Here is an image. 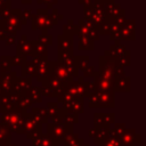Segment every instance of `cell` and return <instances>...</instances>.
I'll return each instance as SVG.
<instances>
[{
    "label": "cell",
    "instance_id": "obj_8",
    "mask_svg": "<svg viewBox=\"0 0 146 146\" xmlns=\"http://www.w3.org/2000/svg\"><path fill=\"white\" fill-rule=\"evenodd\" d=\"M42 132V124L38 122L33 115L27 112L24 114V122H23V133H26V138L32 139L38 133Z\"/></svg>",
    "mask_w": 146,
    "mask_h": 146
},
{
    "label": "cell",
    "instance_id": "obj_28",
    "mask_svg": "<svg viewBox=\"0 0 146 146\" xmlns=\"http://www.w3.org/2000/svg\"><path fill=\"white\" fill-rule=\"evenodd\" d=\"M79 50H87V51H92L95 49V41L91 40L89 36H79Z\"/></svg>",
    "mask_w": 146,
    "mask_h": 146
},
{
    "label": "cell",
    "instance_id": "obj_40",
    "mask_svg": "<svg viewBox=\"0 0 146 146\" xmlns=\"http://www.w3.org/2000/svg\"><path fill=\"white\" fill-rule=\"evenodd\" d=\"M97 74H98V71H96L94 66H91V67H88V66H87V67L83 70V76H84V78H88V76L95 78Z\"/></svg>",
    "mask_w": 146,
    "mask_h": 146
},
{
    "label": "cell",
    "instance_id": "obj_36",
    "mask_svg": "<svg viewBox=\"0 0 146 146\" xmlns=\"http://www.w3.org/2000/svg\"><path fill=\"white\" fill-rule=\"evenodd\" d=\"M117 65L123 67V68L125 66H130V51L129 50H127L123 55L117 57Z\"/></svg>",
    "mask_w": 146,
    "mask_h": 146
},
{
    "label": "cell",
    "instance_id": "obj_5",
    "mask_svg": "<svg viewBox=\"0 0 146 146\" xmlns=\"http://www.w3.org/2000/svg\"><path fill=\"white\" fill-rule=\"evenodd\" d=\"M57 43H58V62H63L67 57L73 56L74 51V43H73V36L60 34L57 36Z\"/></svg>",
    "mask_w": 146,
    "mask_h": 146
},
{
    "label": "cell",
    "instance_id": "obj_23",
    "mask_svg": "<svg viewBox=\"0 0 146 146\" xmlns=\"http://www.w3.org/2000/svg\"><path fill=\"white\" fill-rule=\"evenodd\" d=\"M36 64L34 63V60H25L22 65V75L21 76H35L36 74Z\"/></svg>",
    "mask_w": 146,
    "mask_h": 146
},
{
    "label": "cell",
    "instance_id": "obj_34",
    "mask_svg": "<svg viewBox=\"0 0 146 146\" xmlns=\"http://www.w3.org/2000/svg\"><path fill=\"white\" fill-rule=\"evenodd\" d=\"M79 121V115L78 114H73V113H65L62 116V122L64 124H68V125H74L76 124Z\"/></svg>",
    "mask_w": 146,
    "mask_h": 146
},
{
    "label": "cell",
    "instance_id": "obj_44",
    "mask_svg": "<svg viewBox=\"0 0 146 146\" xmlns=\"http://www.w3.org/2000/svg\"><path fill=\"white\" fill-rule=\"evenodd\" d=\"M57 1H58V0H36V2H38L39 5H41V3H47V5H55V3H57Z\"/></svg>",
    "mask_w": 146,
    "mask_h": 146
},
{
    "label": "cell",
    "instance_id": "obj_20",
    "mask_svg": "<svg viewBox=\"0 0 146 146\" xmlns=\"http://www.w3.org/2000/svg\"><path fill=\"white\" fill-rule=\"evenodd\" d=\"M32 146H59L54 139H51L47 133H38L32 139Z\"/></svg>",
    "mask_w": 146,
    "mask_h": 146
},
{
    "label": "cell",
    "instance_id": "obj_4",
    "mask_svg": "<svg viewBox=\"0 0 146 146\" xmlns=\"http://www.w3.org/2000/svg\"><path fill=\"white\" fill-rule=\"evenodd\" d=\"M88 99L90 108H113L115 106L114 92H94Z\"/></svg>",
    "mask_w": 146,
    "mask_h": 146
},
{
    "label": "cell",
    "instance_id": "obj_26",
    "mask_svg": "<svg viewBox=\"0 0 146 146\" xmlns=\"http://www.w3.org/2000/svg\"><path fill=\"white\" fill-rule=\"evenodd\" d=\"M99 146H123V145L121 144L119 137L114 133L113 129L110 128L108 129V136H107V138L103 143H100Z\"/></svg>",
    "mask_w": 146,
    "mask_h": 146
},
{
    "label": "cell",
    "instance_id": "obj_17",
    "mask_svg": "<svg viewBox=\"0 0 146 146\" xmlns=\"http://www.w3.org/2000/svg\"><path fill=\"white\" fill-rule=\"evenodd\" d=\"M130 91V76L122 75L114 79L113 92H129Z\"/></svg>",
    "mask_w": 146,
    "mask_h": 146
},
{
    "label": "cell",
    "instance_id": "obj_46",
    "mask_svg": "<svg viewBox=\"0 0 146 146\" xmlns=\"http://www.w3.org/2000/svg\"><path fill=\"white\" fill-rule=\"evenodd\" d=\"M22 1V3H24V5H30L31 2H32V0H21Z\"/></svg>",
    "mask_w": 146,
    "mask_h": 146
},
{
    "label": "cell",
    "instance_id": "obj_47",
    "mask_svg": "<svg viewBox=\"0 0 146 146\" xmlns=\"http://www.w3.org/2000/svg\"><path fill=\"white\" fill-rule=\"evenodd\" d=\"M1 146H16V145L13 144V143H6V144H3V145H1Z\"/></svg>",
    "mask_w": 146,
    "mask_h": 146
},
{
    "label": "cell",
    "instance_id": "obj_22",
    "mask_svg": "<svg viewBox=\"0 0 146 146\" xmlns=\"http://www.w3.org/2000/svg\"><path fill=\"white\" fill-rule=\"evenodd\" d=\"M31 114H32L33 117H34L38 122H40L41 124L49 122V117H48L47 110L43 108V107H32Z\"/></svg>",
    "mask_w": 146,
    "mask_h": 146
},
{
    "label": "cell",
    "instance_id": "obj_2",
    "mask_svg": "<svg viewBox=\"0 0 146 146\" xmlns=\"http://www.w3.org/2000/svg\"><path fill=\"white\" fill-rule=\"evenodd\" d=\"M26 111L21 108H15L10 112L2 113L1 115V122L3 125L9 128L10 131L16 132L17 135L23 133V122H24V114Z\"/></svg>",
    "mask_w": 146,
    "mask_h": 146
},
{
    "label": "cell",
    "instance_id": "obj_12",
    "mask_svg": "<svg viewBox=\"0 0 146 146\" xmlns=\"http://www.w3.org/2000/svg\"><path fill=\"white\" fill-rule=\"evenodd\" d=\"M17 79V74L15 71H10L8 73L0 75V88L2 94L14 92V84Z\"/></svg>",
    "mask_w": 146,
    "mask_h": 146
},
{
    "label": "cell",
    "instance_id": "obj_6",
    "mask_svg": "<svg viewBox=\"0 0 146 146\" xmlns=\"http://www.w3.org/2000/svg\"><path fill=\"white\" fill-rule=\"evenodd\" d=\"M21 9H10L9 14L2 18L3 23H5V29L7 31L8 34H14L16 35L17 32L22 29V23L19 19V14H21Z\"/></svg>",
    "mask_w": 146,
    "mask_h": 146
},
{
    "label": "cell",
    "instance_id": "obj_3",
    "mask_svg": "<svg viewBox=\"0 0 146 146\" xmlns=\"http://www.w3.org/2000/svg\"><path fill=\"white\" fill-rule=\"evenodd\" d=\"M73 133V125L64 124L63 122H56L47 123V135L54 139L58 145H62L63 140L70 135Z\"/></svg>",
    "mask_w": 146,
    "mask_h": 146
},
{
    "label": "cell",
    "instance_id": "obj_25",
    "mask_svg": "<svg viewBox=\"0 0 146 146\" xmlns=\"http://www.w3.org/2000/svg\"><path fill=\"white\" fill-rule=\"evenodd\" d=\"M25 94H26V96L29 97V99L31 100L32 104L42 102V92H41L40 87H31L27 91H25Z\"/></svg>",
    "mask_w": 146,
    "mask_h": 146
},
{
    "label": "cell",
    "instance_id": "obj_33",
    "mask_svg": "<svg viewBox=\"0 0 146 146\" xmlns=\"http://www.w3.org/2000/svg\"><path fill=\"white\" fill-rule=\"evenodd\" d=\"M31 106H32V103H31V100L29 99V97L26 96V94H25V92L19 94V98H18L17 107L21 108V110L26 111V110H27L29 107H31Z\"/></svg>",
    "mask_w": 146,
    "mask_h": 146
},
{
    "label": "cell",
    "instance_id": "obj_10",
    "mask_svg": "<svg viewBox=\"0 0 146 146\" xmlns=\"http://www.w3.org/2000/svg\"><path fill=\"white\" fill-rule=\"evenodd\" d=\"M76 26H78L76 35H79V36H89L94 41L98 40L100 36L98 31H97V27L89 21L79 19L76 23Z\"/></svg>",
    "mask_w": 146,
    "mask_h": 146
},
{
    "label": "cell",
    "instance_id": "obj_38",
    "mask_svg": "<svg viewBox=\"0 0 146 146\" xmlns=\"http://www.w3.org/2000/svg\"><path fill=\"white\" fill-rule=\"evenodd\" d=\"M31 16H32V10L31 9H25V10H22L21 11V14H19V19H21V23H22V25H24V24H26L27 23V21L31 18Z\"/></svg>",
    "mask_w": 146,
    "mask_h": 146
},
{
    "label": "cell",
    "instance_id": "obj_43",
    "mask_svg": "<svg viewBox=\"0 0 146 146\" xmlns=\"http://www.w3.org/2000/svg\"><path fill=\"white\" fill-rule=\"evenodd\" d=\"M2 9H10V0H0V11Z\"/></svg>",
    "mask_w": 146,
    "mask_h": 146
},
{
    "label": "cell",
    "instance_id": "obj_31",
    "mask_svg": "<svg viewBox=\"0 0 146 146\" xmlns=\"http://www.w3.org/2000/svg\"><path fill=\"white\" fill-rule=\"evenodd\" d=\"M10 138H11V131L9 130V128L0 123V145L10 143Z\"/></svg>",
    "mask_w": 146,
    "mask_h": 146
},
{
    "label": "cell",
    "instance_id": "obj_21",
    "mask_svg": "<svg viewBox=\"0 0 146 146\" xmlns=\"http://www.w3.org/2000/svg\"><path fill=\"white\" fill-rule=\"evenodd\" d=\"M42 82L43 83H46V84H48L54 91H55V94H56V97L63 91V89H64V84H65V82H63V81H60V80H58L57 78H55V76H52V75H49V76H47L46 79H43L42 80Z\"/></svg>",
    "mask_w": 146,
    "mask_h": 146
},
{
    "label": "cell",
    "instance_id": "obj_42",
    "mask_svg": "<svg viewBox=\"0 0 146 146\" xmlns=\"http://www.w3.org/2000/svg\"><path fill=\"white\" fill-rule=\"evenodd\" d=\"M5 40H6V44H7V46L14 44V43H15V40H16V35H14V34H8Z\"/></svg>",
    "mask_w": 146,
    "mask_h": 146
},
{
    "label": "cell",
    "instance_id": "obj_11",
    "mask_svg": "<svg viewBox=\"0 0 146 146\" xmlns=\"http://www.w3.org/2000/svg\"><path fill=\"white\" fill-rule=\"evenodd\" d=\"M36 44V40H31L29 41L26 39V35L23 34L21 36V40H18L17 44H16V55L19 56H32L34 57V48Z\"/></svg>",
    "mask_w": 146,
    "mask_h": 146
},
{
    "label": "cell",
    "instance_id": "obj_24",
    "mask_svg": "<svg viewBox=\"0 0 146 146\" xmlns=\"http://www.w3.org/2000/svg\"><path fill=\"white\" fill-rule=\"evenodd\" d=\"M127 51L125 47L123 44L120 43V41H115L114 44H112L110 47V50H106L104 52L105 56H111V57H120L121 55H123Z\"/></svg>",
    "mask_w": 146,
    "mask_h": 146
},
{
    "label": "cell",
    "instance_id": "obj_7",
    "mask_svg": "<svg viewBox=\"0 0 146 146\" xmlns=\"http://www.w3.org/2000/svg\"><path fill=\"white\" fill-rule=\"evenodd\" d=\"M64 91L68 94L72 98H83L86 97V92H87V82L82 78H79L78 81L72 80L65 82Z\"/></svg>",
    "mask_w": 146,
    "mask_h": 146
},
{
    "label": "cell",
    "instance_id": "obj_48",
    "mask_svg": "<svg viewBox=\"0 0 146 146\" xmlns=\"http://www.w3.org/2000/svg\"><path fill=\"white\" fill-rule=\"evenodd\" d=\"M1 96H2V91H1V88H0V99H1Z\"/></svg>",
    "mask_w": 146,
    "mask_h": 146
},
{
    "label": "cell",
    "instance_id": "obj_15",
    "mask_svg": "<svg viewBox=\"0 0 146 146\" xmlns=\"http://www.w3.org/2000/svg\"><path fill=\"white\" fill-rule=\"evenodd\" d=\"M62 107L66 113H73L79 115L83 112V98H73L70 102L63 104Z\"/></svg>",
    "mask_w": 146,
    "mask_h": 146
},
{
    "label": "cell",
    "instance_id": "obj_16",
    "mask_svg": "<svg viewBox=\"0 0 146 146\" xmlns=\"http://www.w3.org/2000/svg\"><path fill=\"white\" fill-rule=\"evenodd\" d=\"M135 30H136V21L135 19H125L124 24L121 29V40H133L135 39Z\"/></svg>",
    "mask_w": 146,
    "mask_h": 146
},
{
    "label": "cell",
    "instance_id": "obj_14",
    "mask_svg": "<svg viewBox=\"0 0 146 146\" xmlns=\"http://www.w3.org/2000/svg\"><path fill=\"white\" fill-rule=\"evenodd\" d=\"M94 82H95V91L96 92H113L114 80L102 79L98 75H96L94 78Z\"/></svg>",
    "mask_w": 146,
    "mask_h": 146
},
{
    "label": "cell",
    "instance_id": "obj_35",
    "mask_svg": "<svg viewBox=\"0 0 146 146\" xmlns=\"http://www.w3.org/2000/svg\"><path fill=\"white\" fill-rule=\"evenodd\" d=\"M36 42H38L39 44H41V46H44V47L51 46V44H52V36H51L50 34H48L47 32H42V33L39 35Z\"/></svg>",
    "mask_w": 146,
    "mask_h": 146
},
{
    "label": "cell",
    "instance_id": "obj_45",
    "mask_svg": "<svg viewBox=\"0 0 146 146\" xmlns=\"http://www.w3.org/2000/svg\"><path fill=\"white\" fill-rule=\"evenodd\" d=\"M94 0H79V3L83 5V6H88V5H91Z\"/></svg>",
    "mask_w": 146,
    "mask_h": 146
},
{
    "label": "cell",
    "instance_id": "obj_19",
    "mask_svg": "<svg viewBox=\"0 0 146 146\" xmlns=\"http://www.w3.org/2000/svg\"><path fill=\"white\" fill-rule=\"evenodd\" d=\"M137 132L135 129H124V131L119 136V139L123 146H136Z\"/></svg>",
    "mask_w": 146,
    "mask_h": 146
},
{
    "label": "cell",
    "instance_id": "obj_30",
    "mask_svg": "<svg viewBox=\"0 0 146 146\" xmlns=\"http://www.w3.org/2000/svg\"><path fill=\"white\" fill-rule=\"evenodd\" d=\"M76 32H78V26H76V24H75L72 19H68L67 23L63 26V34H64V35L74 36V35H76Z\"/></svg>",
    "mask_w": 146,
    "mask_h": 146
},
{
    "label": "cell",
    "instance_id": "obj_32",
    "mask_svg": "<svg viewBox=\"0 0 146 146\" xmlns=\"http://www.w3.org/2000/svg\"><path fill=\"white\" fill-rule=\"evenodd\" d=\"M74 60H75V64H76V67L78 70H84L87 66H88V63H89V56L87 55H74Z\"/></svg>",
    "mask_w": 146,
    "mask_h": 146
},
{
    "label": "cell",
    "instance_id": "obj_9",
    "mask_svg": "<svg viewBox=\"0 0 146 146\" xmlns=\"http://www.w3.org/2000/svg\"><path fill=\"white\" fill-rule=\"evenodd\" d=\"M34 63L36 64V81L42 82L43 79L49 76L52 71V60H48L47 57H34Z\"/></svg>",
    "mask_w": 146,
    "mask_h": 146
},
{
    "label": "cell",
    "instance_id": "obj_1",
    "mask_svg": "<svg viewBox=\"0 0 146 146\" xmlns=\"http://www.w3.org/2000/svg\"><path fill=\"white\" fill-rule=\"evenodd\" d=\"M60 18H63V16L58 14V10L52 5H48L47 8H40L36 10L35 15L31 16V27L32 30L47 32V30L56 25Z\"/></svg>",
    "mask_w": 146,
    "mask_h": 146
},
{
    "label": "cell",
    "instance_id": "obj_41",
    "mask_svg": "<svg viewBox=\"0 0 146 146\" xmlns=\"http://www.w3.org/2000/svg\"><path fill=\"white\" fill-rule=\"evenodd\" d=\"M7 35H8V33L5 29V23L2 19H0V40H5Z\"/></svg>",
    "mask_w": 146,
    "mask_h": 146
},
{
    "label": "cell",
    "instance_id": "obj_13",
    "mask_svg": "<svg viewBox=\"0 0 146 146\" xmlns=\"http://www.w3.org/2000/svg\"><path fill=\"white\" fill-rule=\"evenodd\" d=\"M115 122L114 113H95L94 114V128H105L108 129L111 124Z\"/></svg>",
    "mask_w": 146,
    "mask_h": 146
},
{
    "label": "cell",
    "instance_id": "obj_39",
    "mask_svg": "<svg viewBox=\"0 0 146 146\" xmlns=\"http://www.w3.org/2000/svg\"><path fill=\"white\" fill-rule=\"evenodd\" d=\"M25 60H26V57L24 56H19V55L11 56V66H22Z\"/></svg>",
    "mask_w": 146,
    "mask_h": 146
},
{
    "label": "cell",
    "instance_id": "obj_18",
    "mask_svg": "<svg viewBox=\"0 0 146 146\" xmlns=\"http://www.w3.org/2000/svg\"><path fill=\"white\" fill-rule=\"evenodd\" d=\"M32 87V78L31 76H21L17 78L14 84V92L22 94L27 91Z\"/></svg>",
    "mask_w": 146,
    "mask_h": 146
},
{
    "label": "cell",
    "instance_id": "obj_37",
    "mask_svg": "<svg viewBox=\"0 0 146 146\" xmlns=\"http://www.w3.org/2000/svg\"><path fill=\"white\" fill-rule=\"evenodd\" d=\"M48 56V51H47V47L41 46L36 42L35 48H34V57H47ZM33 57V58H34Z\"/></svg>",
    "mask_w": 146,
    "mask_h": 146
},
{
    "label": "cell",
    "instance_id": "obj_29",
    "mask_svg": "<svg viewBox=\"0 0 146 146\" xmlns=\"http://www.w3.org/2000/svg\"><path fill=\"white\" fill-rule=\"evenodd\" d=\"M11 56L8 55H2L0 56V68H1V74L8 73L11 70Z\"/></svg>",
    "mask_w": 146,
    "mask_h": 146
},
{
    "label": "cell",
    "instance_id": "obj_27",
    "mask_svg": "<svg viewBox=\"0 0 146 146\" xmlns=\"http://www.w3.org/2000/svg\"><path fill=\"white\" fill-rule=\"evenodd\" d=\"M108 129H105V128H94V136H92L94 143L97 144V145L103 143L107 138V136H108Z\"/></svg>",
    "mask_w": 146,
    "mask_h": 146
}]
</instances>
